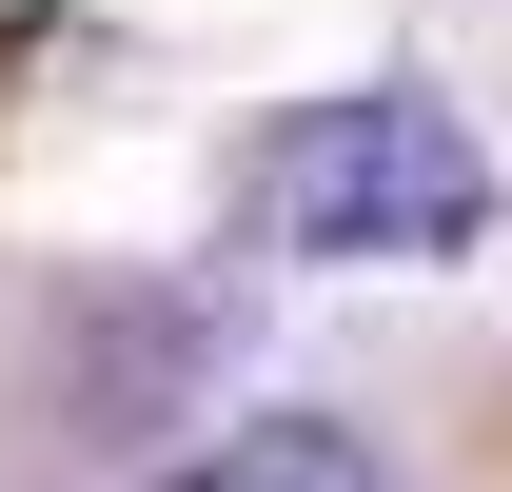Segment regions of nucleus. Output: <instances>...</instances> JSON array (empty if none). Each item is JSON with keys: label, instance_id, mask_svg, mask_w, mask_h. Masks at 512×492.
Listing matches in <instances>:
<instances>
[{"label": "nucleus", "instance_id": "nucleus-1", "mask_svg": "<svg viewBox=\"0 0 512 492\" xmlns=\"http://www.w3.org/2000/svg\"><path fill=\"white\" fill-rule=\"evenodd\" d=\"M256 217H276V256H453L493 217V158L453 138V99L375 79V99H296V119H276Z\"/></svg>", "mask_w": 512, "mask_h": 492}, {"label": "nucleus", "instance_id": "nucleus-2", "mask_svg": "<svg viewBox=\"0 0 512 492\" xmlns=\"http://www.w3.org/2000/svg\"><path fill=\"white\" fill-rule=\"evenodd\" d=\"M158 492H394V473H375V453H355L335 414H237L217 453H178Z\"/></svg>", "mask_w": 512, "mask_h": 492}]
</instances>
